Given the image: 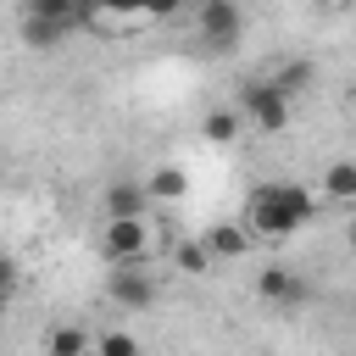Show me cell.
<instances>
[{
    "instance_id": "6da1fadb",
    "label": "cell",
    "mask_w": 356,
    "mask_h": 356,
    "mask_svg": "<svg viewBox=\"0 0 356 356\" xmlns=\"http://www.w3.org/2000/svg\"><path fill=\"white\" fill-rule=\"evenodd\" d=\"M312 217H317L312 189H300V184L278 178V184L250 189V200H245V217H239V222H245V234H250V239H289V234H300Z\"/></svg>"
},
{
    "instance_id": "7a4b0ae2",
    "label": "cell",
    "mask_w": 356,
    "mask_h": 356,
    "mask_svg": "<svg viewBox=\"0 0 356 356\" xmlns=\"http://www.w3.org/2000/svg\"><path fill=\"white\" fill-rule=\"evenodd\" d=\"M156 295H161V284H156V273H150L145 261H111V273H106V300H111V306H122V312H150Z\"/></svg>"
},
{
    "instance_id": "3957f363",
    "label": "cell",
    "mask_w": 356,
    "mask_h": 356,
    "mask_svg": "<svg viewBox=\"0 0 356 356\" xmlns=\"http://www.w3.org/2000/svg\"><path fill=\"white\" fill-rule=\"evenodd\" d=\"M239 117L256 128V134H284L289 128V100L273 89V78H250L239 89Z\"/></svg>"
},
{
    "instance_id": "277c9868",
    "label": "cell",
    "mask_w": 356,
    "mask_h": 356,
    "mask_svg": "<svg viewBox=\"0 0 356 356\" xmlns=\"http://www.w3.org/2000/svg\"><path fill=\"white\" fill-rule=\"evenodd\" d=\"M195 33H200L211 50H234L239 33H245L239 0H195Z\"/></svg>"
},
{
    "instance_id": "5b68a950",
    "label": "cell",
    "mask_w": 356,
    "mask_h": 356,
    "mask_svg": "<svg viewBox=\"0 0 356 356\" xmlns=\"http://www.w3.org/2000/svg\"><path fill=\"white\" fill-rule=\"evenodd\" d=\"M100 250H106V261H145L150 256V217H106Z\"/></svg>"
},
{
    "instance_id": "8992f818",
    "label": "cell",
    "mask_w": 356,
    "mask_h": 356,
    "mask_svg": "<svg viewBox=\"0 0 356 356\" xmlns=\"http://www.w3.org/2000/svg\"><path fill=\"white\" fill-rule=\"evenodd\" d=\"M100 200H106V217H150V195H145V178H111Z\"/></svg>"
},
{
    "instance_id": "52a82bcc",
    "label": "cell",
    "mask_w": 356,
    "mask_h": 356,
    "mask_svg": "<svg viewBox=\"0 0 356 356\" xmlns=\"http://www.w3.org/2000/svg\"><path fill=\"white\" fill-rule=\"evenodd\" d=\"M256 295H261L267 306H300V300H306V284H300L289 267H261V273H256Z\"/></svg>"
},
{
    "instance_id": "ba28073f",
    "label": "cell",
    "mask_w": 356,
    "mask_h": 356,
    "mask_svg": "<svg viewBox=\"0 0 356 356\" xmlns=\"http://www.w3.org/2000/svg\"><path fill=\"white\" fill-rule=\"evenodd\" d=\"M200 245H206L211 261H239L250 250V234H245V222H217V228H206Z\"/></svg>"
},
{
    "instance_id": "9c48e42d",
    "label": "cell",
    "mask_w": 356,
    "mask_h": 356,
    "mask_svg": "<svg viewBox=\"0 0 356 356\" xmlns=\"http://www.w3.org/2000/svg\"><path fill=\"white\" fill-rule=\"evenodd\" d=\"M44 356H95V339H89V328H78V323H56V328L44 334Z\"/></svg>"
},
{
    "instance_id": "30bf717a",
    "label": "cell",
    "mask_w": 356,
    "mask_h": 356,
    "mask_svg": "<svg viewBox=\"0 0 356 356\" xmlns=\"http://www.w3.org/2000/svg\"><path fill=\"white\" fill-rule=\"evenodd\" d=\"M28 17H50V22H95V0H28Z\"/></svg>"
},
{
    "instance_id": "8fae6325",
    "label": "cell",
    "mask_w": 356,
    "mask_h": 356,
    "mask_svg": "<svg viewBox=\"0 0 356 356\" xmlns=\"http://www.w3.org/2000/svg\"><path fill=\"white\" fill-rule=\"evenodd\" d=\"M267 78H273V89H278L284 100H295V95H306V89L317 83V67H312V61H284V67H273Z\"/></svg>"
},
{
    "instance_id": "7c38bea8",
    "label": "cell",
    "mask_w": 356,
    "mask_h": 356,
    "mask_svg": "<svg viewBox=\"0 0 356 356\" xmlns=\"http://www.w3.org/2000/svg\"><path fill=\"white\" fill-rule=\"evenodd\" d=\"M239 128H245L239 106H217V111H206V122H200V134H206L211 145H234V139H239Z\"/></svg>"
},
{
    "instance_id": "4fadbf2b",
    "label": "cell",
    "mask_w": 356,
    "mask_h": 356,
    "mask_svg": "<svg viewBox=\"0 0 356 356\" xmlns=\"http://www.w3.org/2000/svg\"><path fill=\"white\" fill-rule=\"evenodd\" d=\"M184 189H189V178H184V167H172V161L145 178V195H150V200H184Z\"/></svg>"
},
{
    "instance_id": "5bb4252c",
    "label": "cell",
    "mask_w": 356,
    "mask_h": 356,
    "mask_svg": "<svg viewBox=\"0 0 356 356\" xmlns=\"http://www.w3.org/2000/svg\"><path fill=\"white\" fill-rule=\"evenodd\" d=\"M323 195H328V200H356V161H350V156L323 167Z\"/></svg>"
},
{
    "instance_id": "9a60e30c",
    "label": "cell",
    "mask_w": 356,
    "mask_h": 356,
    "mask_svg": "<svg viewBox=\"0 0 356 356\" xmlns=\"http://www.w3.org/2000/svg\"><path fill=\"white\" fill-rule=\"evenodd\" d=\"M67 33H72L67 22H50V17H22V39H28L33 50H56Z\"/></svg>"
},
{
    "instance_id": "2e32d148",
    "label": "cell",
    "mask_w": 356,
    "mask_h": 356,
    "mask_svg": "<svg viewBox=\"0 0 356 356\" xmlns=\"http://www.w3.org/2000/svg\"><path fill=\"white\" fill-rule=\"evenodd\" d=\"M172 267L189 273V278H200V273H211V256H206L200 239H184V245H172Z\"/></svg>"
},
{
    "instance_id": "e0dca14e",
    "label": "cell",
    "mask_w": 356,
    "mask_h": 356,
    "mask_svg": "<svg viewBox=\"0 0 356 356\" xmlns=\"http://www.w3.org/2000/svg\"><path fill=\"white\" fill-rule=\"evenodd\" d=\"M95 356H139V339H134L128 328H106V334L95 339Z\"/></svg>"
},
{
    "instance_id": "ac0fdd59",
    "label": "cell",
    "mask_w": 356,
    "mask_h": 356,
    "mask_svg": "<svg viewBox=\"0 0 356 356\" xmlns=\"http://www.w3.org/2000/svg\"><path fill=\"white\" fill-rule=\"evenodd\" d=\"M11 300H17V261L0 250V312H6Z\"/></svg>"
},
{
    "instance_id": "d6986e66",
    "label": "cell",
    "mask_w": 356,
    "mask_h": 356,
    "mask_svg": "<svg viewBox=\"0 0 356 356\" xmlns=\"http://www.w3.org/2000/svg\"><path fill=\"white\" fill-rule=\"evenodd\" d=\"M345 245H350V256H356V222H350V234H345Z\"/></svg>"
},
{
    "instance_id": "ffe728a7",
    "label": "cell",
    "mask_w": 356,
    "mask_h": 356,
    "mask_svg": "<svg viewBox=\"0 0 356 356\" xmlns=\"http://www.w3.org/2000/svg\"><path fill=\"white\" fill-rule=\"evenodd\" d=\"M350 111H356V83H350Z\"/></svg>"
},
{
    "instance_id": "44dd1931",
    "label": "cell",
    "mask_w": 356,
    "mask_h": 356,
    "mask_svg": "<svg viewBox=\"0 0 356 356\" xmlns=\"http://www.w3.org/2000/svg\"><path fill=\"white\" fill-rule=\"evenodd\" d=\"M323 6H339V0H323Z\"/></svg>"
}]
</instances>
